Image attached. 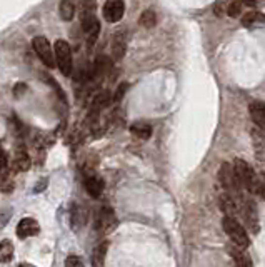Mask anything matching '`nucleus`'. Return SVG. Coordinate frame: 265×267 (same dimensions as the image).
<instances>
[{
  "label": "nucleus",
  "mask_w": 265,
  "mask_h": 267,
  "mask_svg": "<svg viewBox=\"0 0 265 267\" xmlns=\"http://www.w3.org/2000/svg\"><path fill=\"white\" fill-rule=\"evenodd\" d=\"M232 167H234V174H235L237 182H238V186L242 187V190H247V192H250V194L257 192L259 177H257L252 165L245 162L244 159H235Z\"/></svg>",
  "instance_id": "obj_1"
},
{
  "label": "nucleus",
  "mask_w": 265,
  "mask_h": 267,
  "mask_svg": "<svg viewBox=\"0 0 265 267\" xmlns=\"http://www.w3.org/2000/svg\"><path fill=\"white\" fill-rule=\"evenodd\" d=\"M222 225H223L225 234L229 236L230 240L235 244L238 249H247V247L250 246V239H249V236H247V231H245L244 225L238 222L235 217L225 216L223 217Z\"/></svg>",
  "instance_id": "obj_2"
},
{
  "label": "nucleus",
  "mask_w": 265,
  "mask_h": 267,
  "mask_svg": "<svg viewBox=\"0 0 265 267\" xmlns=\"http://www.w3.org/2000/svg\"><path fill=\"white\" fill-rule=\"evenodd\" d=\"M218 180H220V186L223 187L229 195H232L234 199L242 197V187L238 186L237 177L234 174V167L229 162H223L220 165V171H218Z\"/></svg>",
  "instance_id": "obj_3"
},
{
  "label": "nucleus",
  "mask_w": 265,
  "mask_h": 267,
  "mask_svg": "<svg viewBox=\"0 0 265 267\" xmlns=\"http://www.w3.org/2000/svg\"><path fill=\"white\" fill-rule=\"evenodd\" d=\"M54 55H55V65L60 69V72L69 77L72 74V67H74L70 45L65 40L59 39L54 45Z\"/></svg>",
  "instance_id": "obj_4"
},
{
  "label": "nucleus",
  "mask_w": 265,
  "mask_h": 267,
  "mask_svg": "<svg viewBox=\"0 0 265 267\" xmlns=\"http://www.w3.org/2000/svg\"><path fill=\"white\" fill-rule=\"evenodd\" d=\"M32 47L45 65H47L48 69H54L55 67V55H54V48H52L50 42H48L44 35H39V37H33Z\"/></svg>",
  "instance_id": "obj_5"
},
{
  "label": "nucleus",
  "mask_w": 265,
  "mask_h": 267,
  "mask_svg": "<svg viewBox=\"0 0 265 267\" xmlns=\"http://www.w3.org/2000/svg\"><path fill=\"white\" fill-rule=\"evenodd\" d=\"M117 227V217L110 207H100L95 216V231L98 234H110Z\"/></svg>",
  "instance_id": "obj_6"
},
{
  "label": "nucleus",
  "mask_w": 265,
  "mask_h": 267,
  "mask_svg": "<svg viewBox=\"0 0 265 267\" xmlns=\"http://www.w3.org/2000/svg\"><path fill=\"white\" fill-rule=\"evenodd\" d=\"M125 12V5H124V0H107L104 5V18L110 24L120 22V18L124 17Z\"/></svg>",
  "instance_id": "obj_7"
},
{
  "label": "nucleus",
  "mask_w": 265,
  "mask_h": 267,
  "mask_svg": "<svg viewBox=\"0 0 265 267\" xmlns=\"http://www.w3.org/2000/svg\"><path fill=\"white\" fill-rule=\"evenodd\" d=\"M40 232V225L35 219H30V217H25L22 219L17 225V236L20 239H29L33 237Z\"/></svg>",
  "instance_id": "obj_8"
},
{
  "label": "nucleus",
  "mask_w": 265,
  "mask_h": 267,
  "mask_svg": "<svg viewBox=\"0 0 265 267\" xmlns=\"http://www.w3.org/2000/svg\"><path fill=\"white\" fill-rule=\"evenodd\" d=\"M242 214H244V219L249 227H250V231L252 232L259 231V216H257L255 204L252 201H245V204L242 205Z\"/></svg>",
  "instance_id": "obj_9"
},
{
  "label": "nucleus",
  "mask_w": 265,
  "mask_h": 267,
  "mask_svg": "<svg viewBox=\"0 0 265 267\" xmlns=\"http://www.w3.org/2000/svg\"><path fill=\"white\" fill-rule=\"evenodd\" d=\"M249 114H250V119L253 120L257 127L260 130H265V104L260 102V100H255L249 105Z\"/></svg>",
  "instance_id": "obj_10"
},
{
  "label": "nucleus",
  "mask_w": 265,
  "mask_h": 267,
  "mask_svg": "<svg viewBox=\"0 0 265 267\" xmlns=\"http://www.w3.org/2000/svg\"><path fill=\"white\" fill-rule=\"evenodd\" d=\"M85 190L92 199H98L104 192V180L97 175H89L85 179Z\"/></svg>",
  "instance_id": "obj_11"
},
{
  "label": "nucleus",
  "mask_w": 265,
  "mask_h": 267,
  "mask_svg": "<svg viewBox=\"0 0 265 267\" xmlns=\"http://www.w3.org/2000/svg\"><path fill=\"white\" fill-rule=\"evenodd\" d=\"M127 50V39L124 33H117L113 37V42H112V59L113 60H122V57L125 55Z\"/></svg>",
  "instance_id": "obj_12"
},
{
  "label": "nucleus",
  "mask_w": 265,
  "mask_h": 267,
  "mask_svg": "<svg viewBox=\"0 0 265 267\" xmlns=\"http://www.w3.org/2000/svg\"><path fill=\"white\" fill-rule=\"evenodd\" d=\"M30 157L29 154L25 152L24 149H17L15 152V157H14V164H12V169L15 172H25L30 169Z\"/></svg>",
  "instance_id": "obj_13"
},
{
  "label": "nucleus",
  "mask_w": 265,
  "mask_h": 267,
  "mask_svg": "<svg viewBox=\"0 0 265 267\" xmlns=\"http://www.w3.org/2000/svg\"><path fill=\"white\" fill-rule=\"evenodd\" d=\"M130 132L134 137L140 139V141H147V139H150V135H152V127L145 122H135L130 126Z\"/></svg>",
  "instance_id": "obj_14"
},
{
  "label": "nucleus",
  "mask_w": 265,
  "mask_h": 267,
  "mask_svg": "<svg viewBox=\"0 0 265 267\" xmlns=\"http://www.w3.org/2000/svg\"><path fill=\"white\" fill-rule=\"evenodd\" d=\"M220 207H222L223 212H225V216L235 217V214H237V202H235V199H234L232 195H229L227 192H223L220 195Z\"/></svg>",
  "instance_id": "obj_15"
},
{
  "label": "nucleus",
  "mask_w": 265,
  "mask_h": 267,
  "mask_svg": "<svg viewBox=\"0 0 265 267\" xmlns=\"http://www.w3.org/2000/svg\"><path fill=\"white\" fill-rule=\"evenodd\" d=\"M59 12L62 20L70 22L75 15V0H60Z\"/></svg>",
  "instance_id": "obj_16"
},
{
  "label": "nucleus",
  "mask_w": 265,
  "mask_h": 267,
  "mask_svg": "<svg viewBox=\"0 0 265 267\" xmlns=\"http://www.w3.org/2000/svg\"><path fill=\"white\" fill-rule=\"evenodd\" d=\"M242 24L245 27H253V25H260V24H265V14L262 12H247L242 17Z\"/></svg>",
  "instance_id": "obj_17"
},
{
  "label": "nucleus",
  "mask_w": 265,
  "mask_h": 267,
  "mask_svg": "<svg viewBox=\"0 0 265 267\" xmlns=\"http://www.w3.org/2000/svg\"><path fill=\"white\" fill-rule=\"evenodd\" d=\"M14 255V244L12 240L3 239L0 240V264H5L12 259Z\"/></svg>",
  "instance_id": "obj_18"
},
{
  "label": "nucleus",
  "mask_w": 265,
  "mask_h": 267,
  "mask_svg": "<svg viewBox=\"0 0 265 267\" xmlns=\"http://www.w3.org/2000/svg\"><path fill=\"white\" fill-rule=\"evenodd\" d=\"M107 247L109 244H98V246L94 249V255H92V262L94 267H104V261H105V254H107Z\"/></svg>",
  "instance_id": "obj_19"
},
{
  "label": "nucleus",
  "mask_w": 265,
  "mask_h": 267,
  "mask_svg": "<svg viewBox=\"0 0 265 267\" xmlns=\"http://www.w3.org/2000/svg\"><path fill=\"white\" fill-rule=\"evenodd\" d=\"M232 257H234V262H235V267H252V262H250V257L244 252V249H232Z\"/></svg>",
  "instance_id": "obj_20"
},
{
  "label": "nucleus",
  "mask_w": 265,
  "mask_h": 267,
  "mask_svg": "<svg viewBox=\"0 0 265 267\" xmlns=\"http://www.w3.org/2000/svg\"><path fill=\"white\" fill-rule=\"evenodd\" d=\"M87 222V212L84 207H74L72 210V225L74 229H80Z\"/></svg>",
  "instance_id": "obj_21"
},
{
  "label": "nucleus",
  "mask_w": 265,
  "mask_h": 267,
  "mask_svg": "<svg viewBox=\"0 0 265 267\" xmlns=\"http://www.w3.org/2000/svg\"><path fill=\"white\" fill-rule=\"evenodd\" d=\"M110 60L104 55H100L97 60H95V65H94V75H105L110 70Z\"/></svg>",
  "instance_id": "obj_22"
},
{
  "label": "nucleus",
  "mask_w": 265,
  "mask_h": 267,
  "mask_svg": "<svg viewBox=\"0 0 265 267\" xmlns=\"http://www.w3.org/2000/svg\"><path fill=\"white\" fill-rule=\"evenodd\" d=\"M139 24L145 29H152L157 24V15H155L154 10H145V12H142V15H140Z\"/></svg>",
  "instance_id": "obj_23"
},
{
  "label": "nucleus",
  "mask_w": 265,
  "mask_h": 267,
  "mask_svg": "<svg viewBox=\"0 0 265 267\" xmlns=\"http://www.w3.org/2000/svg\"><path fill=\"white\" fill-rule=\"evenodd\" d=\"M78 5H80V17L95 15L97 0H78Z\"/></svg>",
  "instance_id": "obj_24"
},
{
  "label": "nucleus",
  "mask_w": 265,
  "mask_h": 267,
  "mask_svg": "<svg viewBox=\"0 0 265 267\" xmlns=\"http://www.w3.org/2000/svg\"><path fill=\"white\" fill-rule=\"evenodd\" d=\"M242 5H244V3H242L240 0H234V2H230L229 7H227V10H225L227 15L232 18H238L242 14Z\"/></svg>",
  "instance_id": "obj_25"
},
{
  "label": "nucleus",
  "mask_w": 265,
  "mask_h": 267,
  "mask_svg": "<svg viewBox=\"0 0 265 267\" xmlns=\"http://www.w3.org/2000/svg\"><path fill=\"white\" fill-rule=\"evenodd\" d=\"M127 89H128V84H127V82H122V84H120L119 87L115 89V92H113L112 102H120V100L124 99V95H125Z\"/></svg>",
  "instance_id": "obj_26"
},
{
  "label": "nucleus",
  "mask_w": 265,
  "mask_h": 267,
  "mask_svg": "<svg viewBox=\"0 0 265 267\" xmlns=\"http://www.w3.org/2000/svg\"><path fill=\"white\" fill-rule=\"evenodd\" d=\"M65 267H84V264H82V261L78 257L70 255V257H67V261H65Z\"/></svg>",
  "instance_id": "obj_27"
},
{
  "label": "nucleus",
  "mask_w": 265,
  "mask_h": 267,
  "mask_svg": "<svg viewBox=\"0 0 265 267\" xmlns=\"http://www.w3.org/2000/svg\"><path fill=\"white\" fill-rule=\"evenodd\" d=\"M257 194H260L265 199V172L259 177V184H257Z\"/></svg>",
  "instance_id": "obj_28"
},
{
  "label": "nucleus",
  "mask_w": 265,
  "mask_h": 267,
  "mask_svg": "<svg viewBox=\"0 0 265 267\" xmlns=\"http://www.w3.org/2000/svg\"><path fill=\"white\" fill-rule=\"evenodd\" d=\"M25 89H27V85H25V84H17V87H15V95H18L20 92L24 94Z\"/></svg>",
  "instance_id": "obj_29"
},
{
  "label": "nucleus",
  "mask_w": 265,
  "mask_h": 267,
  "mask_svg": "<svg viewBox=\"0 0 265 267\" xmlns=\"http://www.w3.org/2000/svg\"><path fill=\"white\" fill-rule=\"evenodd\" d=\"M47 186V179H42L40 180V184L35 187V192H40V190H44V187Z\"/></svg>",
  "instance_id": "obj_30"
},
{
  "label": "nucleus",
  "mask_w": 265,
  "mask_h": 267,
  "mask_svg": "<svg viewBox=\"0 0 265 267\" xmlns=\"http://www.w3.org/2000/svg\"><path fill=\"white\" fill-rule=\"evenodd\" d=\"M242 3H245V5H253V3L257 2V0H240Z\"/></svg>",
  "instance_id": "obj_31"
},
{
  "label": "nucleus",
  "mask_w": 265,
  "mask_h": 267,
  "mask_svg": "<svg viewBox=\"0 0 265 267\" xmlns=\"http://www.w3.org/2000/svg\"><path fill=\"white\" fill-rule=\"evenodd\" d=\"M18 267H33V266H30V264H25V262H24V264H20V266H18Z\"/></svg>",
  "instance_id": "obj_32"
}]
</instances>
